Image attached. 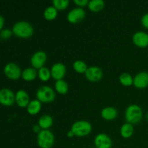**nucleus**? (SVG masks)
Listing matches in <instances>:
<instances>
[{"instance_id":"f257e3e1","label":"nucleus","mask_w":148,"mask_h":148,"mask_svg":"<svg viewBox=\"0 0 148 148\" xmlns=\"http://www.w3.org/2000/svg\"><path fill=\"white\" fill-rule=\"evenodd\" d=\"M33 27L26 21H20L16 23L12 27V33L16 36L23 38H27L33 34Z\"/></svg>"},{"instance_id":"f03ea898","label":"nucleus","mask_w":148,"mask_h":148,"mask_svg":"<svg viewBox=\"0 0 148 148\" xmlns=\"http://www.w3.org/2000/svg\"><path fill=\"white\" fill-rule=\"evenodd\" d=\"M143 118V110L136 104L130 105L126 109L125 119L127 122L130 124H137Z\"/></svg>"},{"instance_id":"7ed1b4c3","label":"nucleus","mask_w":148,"mask_h":148,"mask_svg":"<svg viewBox=\"0 0 148 148\" xmlns=\"http://www.w3.org/2000/svg\"><path fill=\"white\" fill-rule=\"evenodd\" d=\"M37 143L40 148H51L54 143V136L50 130H41L38 134Z\"/></svg>"},{"instance_id":"20e7f679","label":"nucleus","mask_w":148,"mask_h":148,"mask_svg":"<svg viewBox=\"0 0 148 148\" xmlns=\"http://www.w3.org/2000/svg\"><path fill=\"white\" fill-rule=\"evenodd\" d=\"M71 130L75 136L85 137L89 134L92 131V125L87 121H77L72 124Z\"/></svg>"},{"instance_id":"39448f33","label":"nucleus","mask_w":148,"mask_h":148,"mask_svg":"<svg viewBox=\"0 0 148 148\" xmlns=\"http://www.w3.org/2000/svg\"><path fill=\"white\" fill-rule=\"evenodd\" d=\"M55 92L51 87L43 85L38 89L36 97L38 100L43 103L52 102L55 99Z\"/></svg>"},{"instance_id":"423d86ee","label":"nucleus","mask_w":148,"mask_h":148,"mask_svg":"<svg viewBox=\"0 0 148 148\" xmlns=\"http://www.w3.org/2000/svg\"><path fill=\"white\" fill-rule=\"evenodd\" d=\"M47 60V55L43 51H38L36 52L30 59V63L34 69H40L43 67V65Z\"/></svg>"},{"instance_id":"0eeeda50","label":"nucleus","mask_w":148,"mask_h":148,"mask_svg":"<svg viewBox=\"0 0 148 148\" xmlns=\"http://www.w3.org/2000/svg\"><path fill=\"white\" fill-rule=\"evenodd\" d=\"M4 75L11 79H17L22 76L21 69L20 66L14 63H8L4 69Z\"/></svg>"},{"instance_id":"6e6552de","label":"nucleus","mask_w":148,"mask_h":148,"mask_svg":"<svg viewBox=\"0 0 148 148\" xmlns=\"http://www.w3.org/2000/svg\"><path fill=\"white\" fill-rule=\"evenodd\" d=\"M15 101V95L11 90L4 88L0 91V103L4 106H11Z\"/></svg>"},{"instance_id":"1a4fd4ad","label":"nucleus","mask_w":148,"mask_h":148,"mask_svg":"<svg viewBox=\"0 0 148 148\" xmlns=\"http://www.w3.org/2000/svg\"><path fill=\"white\" fill-rule=\"evenodd\" d=\"M85 17V12L81 7H77L67 14V20L72 24H77L82 21Z\"/></svg>"},{"instance_id":"9d476101","label":"nucleus","mask_w":148,"mask_h":148,"mask_svg":"<svg viewBox=\"0 0 148 148\" xmlns=\"http://www.w3.org/2000/svg\"><path fill=\"white\" fill-rule=\"evenodd\" d=\"M85 77L90 82H98L101 80L103 77V72L101 68L98 66H90L88 67L85 73Z\"/></svg>"},{"instance_id":"9b49d317","label":"nucleus","mask_w":148,"mask_h":148,"mask_svg":"<svg viewBox=\"0 0 148 148\" xmlns=\"http://www.w3.org/2000/svg\"><path fill=\"white\" fill-rule=\"evenodd\" d=\"M95 145L96 148H111L112 146V141L107 134L101 133L95 137Z\"/></svg>"},{"instance_id":"f8f14e48","label":"nucleus","mask_w":148,"mask_h":148,"mask_svg":"<svg viewBox=\"0 0 148 148\" xmlns=\"http://www.w3.org/2000/svg\"><path fill=\"white\" fill-rule=\"evenodd\" d=\"M132 40L134 44L138 47H147L148 46V34L143 31L137 32L133 35Z\"/></svg>"},{"instance_id":"ddd939ff","label":"nucleus","mask_w":148,"mask_h":148,"mask_svg":"<svg viewBox=\"0 0 148 148\" xmlns=\"http://www.w3.org/2000/svg\"><path fill=\"white\" fill-rule=\"evenodd\" d=\"M51 77L56 80L62 79L66 73V66L62 63H56L51 69Z\"/></svg>"},{"instance_id":"4468645a","label":"nucleus","mask_w":148,"mask_h":148,"mask_svg":"<svg viewBox=\"0 0 148 148\" xmlns=\"http://www.w3.org/2000/svg\"><path fill=\"white\" fill-rule=\"evenodd\" d=\"M134 86L139 89H143L148 86V73L146 72H142L136 75L134 78Z\"/></svg>"},{"instance_id":"2eb2a0df","label":"nucleus","mask_w":148,"mask_h":148,"mask_svg":"<svg viewBox=\"0 0 148 148\" xmlns=\"http://www.w3.org/2000/svg\"><path fill=\"white\" fill-rule=\"evenodd\" d=\"M15 101L18 106L25 108L30 103V97L26 91L20 90L15 94Z\"/></svg>"},{"instance_id":"dca6fc26","label":"nucleus","mask_w":148,"mask_h":148,"mask_svg":"<svg viewBox=\"0 0 148 148\" xmlns=\"http://www.w3.org/2000/svg\"><path fill=\"white\" fill-rule=\"evenodd\" d=\"M117 114H118L117 110L114 107H106L101 111L102 118L106 120H108V121H111L116 118Z\"/></svg>"},{"instance_id":"f3484780","label":"nucleus","mask_w":148,"mask_h":148,"mask_svg":"<svg viewBox=\"0 0 148 148\" xmlns=\"http://www.w3.org/2000/svg\"><path fill=\"white\" fill-rule=\"evenodd\" d=\"M53 124V118L50 115H43L38 119V125L43 130H49Z\"/></svg>"},{"instance_id":"a211bd4d","label":"nucleus","mask_w":148,"mask_h":148,"mask_svg":"<svg viewBox=\"0 0 148 148\" xmlns=\"http://www.w3.org/2000/svg\"><path fill=\"white\" fill-rule=\"evenodd\" d=\"M41 108V103L38 100H33L27 106V111L30 115H36L38 114Z\"/></svg>"},{"instance_id":"6ab92c4d","label":"nucleus","mask_w":148,"mask_h":148,"mask_svg":"<svg viewBox=\"0 0 148 148\" xmlns=\"http://www.w3.org/2000/svg\"><path fill=\"white\" fill-rule=\"evenodd\" d=\"M120 133H121V137L124 138H130L132 136L134 133V128H133L132 124L130 123H125L123 124L122 127L120 130Z\"/></svg>"},{"instance_id":"aec40b11","label":"nucleus","mask_w":148,"mask_h":148,"mask_svg":"<svg viewBox=\"0 0 148 148\" xmlns=\"http://www.w3.org/2000/svg\"><path fill=\"white\" fill-rule=\"evenodd\" d=\"M105 7V2L103 0H92L89 1L88 7L90 11L97 12L102 10Z\"/></svg>"},{"instance_id":"412c9836","label":"nucleus","mask_w":148,"mask_h":148,"mask_svg":"<svg viewBox=\"0 0 148 148\" xmlns=\"http://www.w3.org/2000/svg\"><path fill=\"white\" fill-rule=\"evenodd\" d=\"M38 73L34 68H27L22 73V77L25 81H33L37 77Z\"/></svg>"},{"instance_id":"4be33fe9","label":"nucleus","mask_w":148,"mask_h":148,"mask_svg":"<svg viewBox=\"0 0 148 148\" xmlns=\"http://www.w3.org/2000/svg\"><path fill=\"white\" fill-rule=\"evenodd\" d=\"M55 89L59 94L64 95L69 90V86L64 80L59 79L56 80V82H55Z\"/></svg>"},{"instance_id":"5701e85b","label":"nucleus","mask_w":148,"mask_h":148,"mask_svg":"<svg viewBox=\"0 0 148 148\" xmlns=\"http://www.w3.org/2000/svg\"><path fill=\"white\" fill-rule=\"evenodd\" d=\"M57 10L54 7H49L45 10L43 12V16L47 20H53L57 17Z\"/></svg>"},{"instance_id":"b1692460","label":"nucleus","mask_w":148,"mask_h":148,"mask_svg":"<svg viewBox=\"0 0 148 148\" xmlns=\"http://www.w3.org/2000/svg\"><path fill=\"white\" fill-rule=\"evenodd\" d=\"M38 76L39 79L40 80L43 81V82H46V81L49 80L50 79V77H51V71L48 69L47 67H42L40 69H38Z\"/></svg>"},{"instance_id":"393cba45","label":"nucleus","mask_w":148,"mask_h":148,"mask_svg":"<svg viewBox=\"0 0 148 148\" xmlns=\"http://www.w3.org/2000/svg\"><path fill=\"white\" fill-rule=\"evenodd\" d=\"M119 81L121 85L124 86H130L134 82V79L129 73H123L120 75Z\"/></svg>"},{"instance_id":"a878e982","label":"nucleus","mask_w":148,"mask_h":148,"mask_svg":"<svg viewBox=\"0 0 148 148\" xmlns=\"http://www.w3.org/2000/svg\"><path fill=\"white\" fill-rule=\"evenodd\" d=\"M73 68L78 73H85L88 67L83 61L77 60L73 63Z\"/></svg>"},{"instance_id":"bb28decb","label":"nucleus","mask_w":148,"mask_h":148,"mask_svg":"<svg viewBox=\"0 0 148 148\" xmlns=\"http://www.w3.org/2000/svg\"><path fill=\"white\" fill-rule=\"evenodd\" d=\"M53 5L57 10H63L68 7L69 4V0H53Z\"/></svg>"},{"instance_id":"cd10ccee","label":"nucleus","mask_w":148,"mask_h":148,"mask_svg":"<svg viewBox=\"0 0 148 148\" xmlns=\"http://www.w3.org/2000/svg\"><path fill=\"white\" fill-rule=\"evenodd\" d=\"M12 33V32L10 29H4V30H1L0 36H1V39L6 40V39H8L11 37Z\"/></svg>"},{"instance_id":"c85d7f7f","label":"nucleus","mask_w":148,"mask_h":148,"mask_svg":"<svg viewBox=\"0 0 148 148\" xmlns=\"http://www.w3.org/2000/svg\"><path fill=\"white\" fill-rule=\"evenodd\" d=\"M74 3L79 6V7H83L86 5H88L89 1L88 0H74Z\"/></svg>"},{"instance_id":"c756f323","label":"nucleus","mask_w":148,"mask_h":148,"mask_svg":"<svg viewBox=\"0 0 148 148\" xmlns=\"http://www.w3.org/2000/svg\"><path fill=\"white\" fill-rule=\"evenodd\" d=\"M141 23L145 27L148 29V13L143 16L141 19Z\"/></svg>"},{"instance_id":"7c9ffc66","label":"nucleus","mask_w":148,"mask_h":148,"mask_svg":"<svg viewBox=\"0 0 148 148\" xmlns=\"http://www.w3.org/2000/svg\"><path fill=\"white\" fill-rule=\"evenodd\" d=\"M40 129L41 128H40V126H39L38 124V125H34L33 127V131L35 133H38H38L41 131V130H40Z\"/></svg>"},{"instance_id":"2f4dec72","label":"nucleus","mask_w":148,"mask_h":148,"mask_svg":"<svg viewBox=\"0 0 148 148\" xmlns=\"http://www.w3.org/2000/svg\"><path fill=\"white\" fill-rule=\"evenodd\" d=\"M4 20L3 16H0V29L3 28V26H4Z\"/></svg>"},{"instance_id":"473e14b6","label":"nucleus","mask_w":148,"mask_h":148,"mask_svg":"<svg viewBox=\"0 0 148 148\" xmlns=\"http://www.w3.org/2000/svg\"><path fill=\"white\" fill-rule=\"evenodd\" d=\"M74 136H75V134H74V133L72 132V130H70V131H69L67 132V137H69V138H72V137H73Z\"/></svg>"}]
</instances>
